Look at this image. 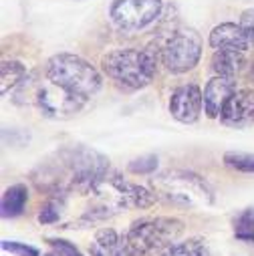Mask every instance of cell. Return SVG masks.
<instances>
[{
  "label": "cell",
  "instance_id": "6da1fadb",
  "mask_svg": "<svg viewBox=\"0 0 254 256\" xmlns=\"http://www.w3.org/2000/svg\"><path fill=\"white\" fill-rule=\"evenodd\" d=\"M162 48L164 46H158V42L146 48H115L101 58V67L115 85L138 91L152 83L162 58Z\"/></svg>",
  "mask_w": 254,
  "mask_h": 256
},
{
  "label": "cell",
  "instance_id": "7a4b0ae2",
  "mask_svg": "<svg viewBox=\"0 0 254 256\" xmlns=\"http://www.w3.org/2000/svg\"><path fill=\"white\" fill-rule=\"evenodd\" d=\"M156 198L180 208H204L214 204V194L208 182L186 170H166L152 178Z\"/></svg>",
  "mask_w": 254,
  "mask_h": 256
},
{
  "label": "cell",
  "instance_id": "3957f363",
  "mask_svg": "<svg viewBox=\"0 0 254 256\" xmlns=\"http://www.w3.org/2000/svg\"><path fill=\"white\" fill-rule=\"evenodd\" d=\"M44 75L48 81H52L60 89H65L85 101H91L103 85L99 71L91 62H87L85 58L71 54V52L52 54L46 60Z\"/></svg>",
  "mask_w": 254,
  "mask_h": 256
},
{
  "label": "cell",
  "instance_id": "277c9868",
  "mask_svg": "<svg viewBox=\"0 0 254 256\" xmlns=\"http://www.w3.org/2000/svg\"><path fill=\"white\" fill-rule=\"evenodd\" d=\"M182 232L184 222L178 218H144L132 224V228L123 234V240L130 256H152L176 244Z\"/></svg>",
  "mask_w": 254,
  "mask_h": 256
},
{
  "label": "cell",
  "instance_id": "5b68a950",
  "mask_svg": "<svg viewBox=\"0 0 254 256\" xmlns=\"http://www.w3.org/2000/svg\"><path fill=\"white\" fill-rule=\"evenodd\" d=\"M202 56V38L192 28H178L162 48V62L170 73L192 71Z\"/></svg>",
  "mask_w": 254,
  "mask_h": 256
},
{
  "label": "cell",
  "instance_id": "8992f818",
  "mask_svg": "<svg viewBox=\"0 0 254 256\" xmlns=\"http://www.w3.org/2000/svg\"><path fill=\"white\" fill-rule=\"evenodd\" d=\"M162 8V0H113L109 4V18L119 30L134 32L156 22Z\"/></svg>",
  "mask_w": 254,
  "mask_h": 256
},
{
  "label": "cell",
  "instance_id": "52a82bcc",
  "mask_svg": "<svg viewBox=\"0 0 254 256\" xmlns=\"http://www.w3.org/2000/svg\"><path fill=\"white\" fill-rule=\"evenodd\" d=\"M202 107H204V93L194 83L178 87L170 97V113L180 123L198 121Z\"/></svg>",
  "mask_w": 254,
  "mask_h": 256
},
{
  "label": "cell",
  "instance_id": "ba28073f",
  "mask_svg": "<svg viewBox=\"0 0 254 256\" xmlns=\"http://www.w3.org/2000/svg\"><path fill=\"white\" fill-rule=\"evenodd\" d=\"M220 121L234 130H244V127L254 123V91L252 89H236L234 95L222 109Z\"/></svg>",
  "mask_w": 254,
  "mask_h": 256
},
{
  "label": "cell",
  "instance_id": "9c48e42d",
  "mask_svg": "<svg viewBox=\"0 0 254 256\" xmlns=\"http://www.w3.org/2000/svg\"><path fill=\"white\" fill-rule=\"evenodd\" d=\"M236 91V81L230 77H212L204 89V113L210 119L222 115L224 105Z\"/></svg>",
  "mask_w": 254,
  "mask_h": 256
},
{
  "label": "cell",
  "instance_id": "30bf717a",
  "mask_svg": "<svg viewBox=\"0 0 254 256\" xmlns=\"http://www.w3.org/2000/svg\"><path fill=\"white\" fill-rule=\"evenodd\" d=\"M208 42L214 50L244 52L250 46V38H248L246 30L242 28V24H236V22H222V24L214 26L208 36Z\"/></svg>",
  "mask_w": 254,
  "mask_h": 256
},
{
  "label": "cell",
  "instance_id": "8fae6325",
  "mask_svg": "<svg viewBox=\"0 0 254 256\" xmlns=\"http://www.w3.org/2000/svg\"><path fill=\"white\" fill-rule=\"evenodd\" d=\"M113 180H115V186L119 190V196H121V202L125 208H140V210H146L150 208L158 198L156 194H152V192L140 184H134L130 180L121 178L117 172H113Z\"/></svg>",
  "mask_w": 254,
  "mask_h": 256
},
{
  "label": "cell",
  "instance_id": "7c38bea8",
  "mask_svg": "<svg viewBox=\"0 0 254 256\" xmlns=\"http://www.w3.org/2000/svg\"><path fill=\"white\" fill-rule=\"evenodd\" d=\"M91 256H130V250L125 246L123 236H119L113 228H101L97 230L91 246Z\"/></svg>",
  "mask_w": 254,
  "mask_h": 256
},
{
  "label": "cell",
  "instance_id": "4fadbf2b",
  "mask_svg": "<svg viewBox=\"0 0 254 256\" xmlns=\"http://www.w3.org/2000/svg\"><path fill=\"white\" fill-rule=\"evenodd\" d=\"M244 52H238V50H216L212 54V60H210V67L212 71L218 75V77H230L234 79L242 67H244Z\"/></svg>",
  "mask_w": 254,
  "mask_h": 256
},
{
  "label": "cell",
  "instance_id": "5bb4252c",
  "mask_svg": "<svg viewBox=\"0 0 254 256\" xmlns=\"http://www.w3.org/2000/svg\"><path fill=\"white\" fill-rule=\"evenodd\" d=\"M28 202V188L24 184H14L2 194V218H16L24 212V206Z\"/></svg>",
  "mask_w": 254,
  "mask_h": 256
},
{
  "label": "cell",
  "instance_id": "9a60e30c",
  "mask_svg": "<svg viewBox=\"0 0 254 256\" xmlns=\"http://www.w3.org/2000/svg\"><path fill=\"white\" fill-rule=\"evenodd\" d=\"M26 79V67L20 60H2L0 67V93L6 95L10 89H16Z\"/></svg>",
  "mask_w": 254,
  "mask_h": 256
},
{
  "label": "cell",
  "instance_id": "2e32d148",
  "mask_svg": "<svg viewBox=\"0 0 254 256\" xmlns=\"http://www.w3.org/2000/svg\"><path fill=\"white\" fill-rule=\"evenodd\" d=\"M160 256H210V250L206 246V240H202V238H190V240L172 244Z\"/></svg>",
  "mask_w": 254,
  "mask_h": 256
},
{
  "label": "cell",
  "instance_id": "e0dca14e",
  "mask_svg": "<svg viewBox=\"0 0 254 256\" xmlns=\"http://www.w3.org/2000/svg\"><path fill=\"white\" fill-rule=\"evenodd\" d=\"M232 228H234V236L238 240H242V242H254V208L242 210L234 218Z\"/></svg>",
  "mask_w": 254,
  "mask_h": 256
},
{
  "label": "cell",
  "instance_id": "ac0fdd59",
  "mask_svg": "<svg viewBox=\"0 0 254 256\" xmlns=\"http://www.w3.org/2000/svg\"><path fill=\"white\" fill-rule=\"evenodd\" d=\"M224 164L242 174H254V154L248 152H226Z\"/></svg>",
  "mask_w": 254,
  "mask_h": 256
},
{
  "label": "cell",
  "instance_id": "d6986e66",
  "mask_svg": "<svg viewBox=\"0 0 254 256\" xmlns=\"http://www.w3.org/2000/svg\"><path fill=\"white\" fill-rule=\"evenodd\" d=\"M44 256H83L75 244L62 238H52L48 240V252Z\"/></svg>",
  "mask_w": 254,
  "mask_h": 256
},
{
  "label": "cell",
  "instance_id": "ffe728a7",
  "mask_svg": "<svg viewBox=\"0 0 254 256\" xmlns=\"http://www.w3.org/2000/svg\"><path fill=\"white\" fill-rule=\"evenodd\" d=\"M60 212H62V202L52 198V200H48V202L40 208V212H38V222H40V224H54V222H58Z\"/></svg>",
  "mask_w": 254,
  "mask_h": 256
},
{
  "label": "cell",
  "instance_id": "44dd1931",
  "mask_svg": "<svg viewBox=\"0 0 254 256\" xmlns=\"http://www.w3.org/2000/svg\"><path fill=\"white\" fill-rule=\"evenodd\" d=\"M132 174H154L158 170V158L156 156H144V158H138L134 162H130L127 166Z\"/></svg>",
  "mask_w": 254,
  "mask_h": 256
},
{
  "label": "cell",
  "instance_id": "7402d4cb",
  "mask_svg": "<svg viewBox=\"0 0 254 256\" xmlns=\"http://www.w3.org/2000/svg\"><path fill=\"white\" fill-rule=\"evenodd\" d=\"M2 250L14 254V256H40L38 248L28 246L24 242H16V240H2Z\"/></svg>",
  "mask_w": 254,
  "mask_h": 256
},
{
  "label": "cell",
  "instance_id": "603a6c76",
  "mask_svg": "<svg viewBox=\"0 0 254 256\" xmlns=\"http://www.w3.org/2000/svg\"><path fill=\"white\" fill-rule=\"evenodd\" d=\"M240 24H242V28H244L246 34H248L250 44H254V10H246V12H242Z\"/></svg>",
  "mask_w": 254,
  "mask_h": 256
}]
</instances>
